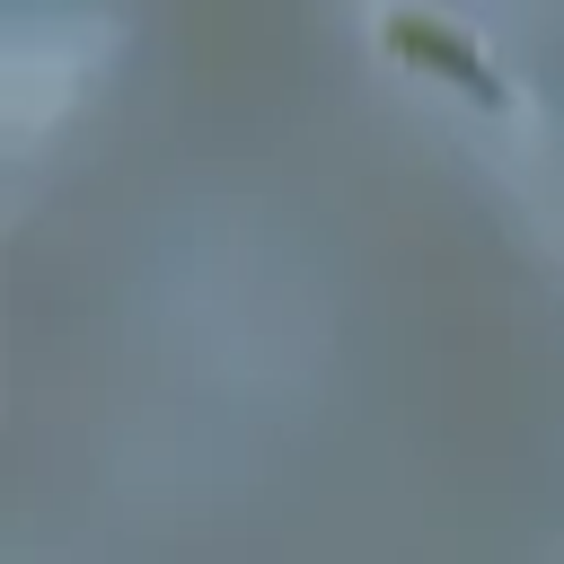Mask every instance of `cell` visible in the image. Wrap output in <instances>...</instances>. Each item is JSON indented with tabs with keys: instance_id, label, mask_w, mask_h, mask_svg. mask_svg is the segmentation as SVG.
Returning a JSON list of instances; mask_svg holds the SVG:
<instances>
[{
	"instance_id": "obj_1",
	"label": "cell",
	"mask_w": 564,
	"mask_h": 564,
	"mask_svg": "<svg viewBox=\"0 0 564 564\" xmlns=\"http://www.w3.org/2000/svg\"><path fill=\"white\" fill-rule=\"evenodd\" d=\"M388 44L414 53V62H441V79H458V88L485 97V106H502V79L485 70V53H476L467 35H449V26H432V18H388Z\"/></svg>"
}]
</instances>
